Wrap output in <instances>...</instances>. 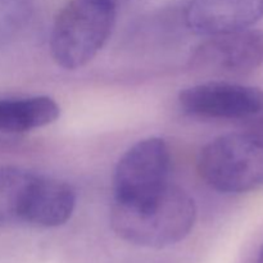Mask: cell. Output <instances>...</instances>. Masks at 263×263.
<instances>
[{"instance_id":"5bb4252c","label":"cell","mask_w":263,"mask_h":263,"mask_svg":"<svg viewBox=\"0 0 263 263\" xmlns=\"http://www.w3.org/2000/svg\"><path fill=\"white\" fill-rule=\"evenodd\" d=\"M110 2L113 3V4H116L118 7V5L120 4H122V3H126V2H128V0H110Z\"/></svg>"},{"instance_id":"7c38bea8","label":"cell","mask_w":263,"mask_h":263,"mask_svg":"<svg viewBox=\"0 0 263 263\" xmlns=\"http://www.w3.org/2000/svg\"><path fill=\"white\" fill-rule=\"evenodd\" d=\"M249 121H252V122L247 128H251V130L256 131V133L263 135V115L258 116V117H256V118H252V120H249Z\"/></svg>"},{"instance_id":"4fadbf2b","label":"cell","mask_w":263,"mask_h":263,"mask_svg":"<svg viewBox=\"0 0 263 263\" xmlns=\"http://www.w3.org/2000/svg\"><path fill=\"white\" fill-rule=\"evenodd\" d=\"M257 263H263V244L259 249V253H258V258H257Z\"/></svg>"},{"instance_id":"7a4b0ae2","label":"cell","mask_w":263,"mask_h":263,"mask_svg":"<svg viewBox=\"0 0 263 263\" xmlns=\"http://www.w3.org/2000/svg\"><path fill=\"white\" fill-rule=\"evenodd\" d=\"M117 5L110 0H68L57 14L50 53L64 69H79L97 57L116 22Z\"/></svg>"},{"instance_id":"ba28073f","label":"cell","mask_w":263,"mask_h":263,"mask_svg":"<svg viewBox=\"0 0 263 263\" xmlns=\"http://www.w3.org/2000/svg\"><path fill=\"white\" fill-rule=\"evenodd\" d=\"M74 208L76 192L71 185L37 175L23 223L36 228H57L71 218Z\"/></svg>"},{"instance_id":"52a82bcc","label":"cell","mask_w":263,"mask_h":263,"mask_svg":"<svg viewBox=\"0 0 263 263\" xmlns=\"http://www.w3.org/2000/svg\"><path fill=\"white\" fill-rule=\"evenodd\" d=\"M185 22L204 36L251 28L263 18V0H190Z\"/></svg>"},{"instance_id":"6da1fadb","label":"cell","mask_w":263,"mask_h":263,"mask_svg":"<svg viewBox=\"0 0 263 263\" xmlns=\"http://www.w3.org/2000/svg\"><path fill=\"white\" fill-rule=\"evenodd\" d=\"M195 220L197 207L193 198L170 184L141 202H115L109 217L118 238L151 249L167 248L184 240L192 233Z\"/></svg>"},{"instance_id":"3957f363","label":"cell","mask_w":263,"mask_h":263,"mask_svg":"<svg viewBox=\"0 0 263 263\" xmlns=\"http://www.w3.org/2000/svg\"><path fill=\"white\" fill-rule=\"evenodd\" d=\"M198 171L212 189L243 194L263 187V135L246 128L211 140L200 152Z\"/></svg>"},{"instance_id":"8fae6325","label":"cell","mask_w":263,"mask_h":263,"mask_svg":"<svg viewBox=\"0 0 263 263\" xmlns=\"http://www.w3.org/2000/svg\"><path fill=\"white\" fill-rule=\"evenodd\" d=\"M32 14V0H0V48L26 27Z\"/></svg>"},{"instance_id":"8992f818","label":"cell","mask_w":263,"mask_h":263,"mask_svg":"<svg viewBox=\"0 0 263 263\" xmlns=\"http://www.w3.org/2000/svg\"><path fill=\"white\" fill-rule=\"evenodd\" d=\"M182 109L218 120H252L263 115V89L226 80H210L180 92Z\"/></svg>"},{"instance_id":"30bf717a","label":"cell","mask_w":263,"mask_h":263,"mask_svg":"<svg viewBox=\"0 0 263 263\" xmlns=\"http://www.w3.org/2000/svg\"><path fill=\"white\" fill-rule=\"evenodd\" d=\"M37 175L12 166L0 167V229L13 223L25 222Z\"/></svg>"},{"instance_id":"9c48e42d","label":"cell","mask_w":263,"mask_h":263,"mask_svg":"<svg viewBox=\"0 0 263 263\" xmlns=\"http://www.w3.org/2000/svg\"><path fill=\"white\" fill-rule=\"evenodd\" d=\"M59 115L58 103L46 95L0 99V133L21 134L45 127Z\"/></svg>"},{"instance_id":"277c9868","label":"cell","mask_w":263,"mask_h":263,"mask_svg":"<svg viewBox=\"0 0 263 263\" xmlns=\"http://www.w3.org/2000/svg\"><path fill=\"white\" fill-rule=\"evenodd\" d=\"M263 63V31L254 28L207 36L189 59L194 73L208 80H233L253 73Z\"/></svg>"},{"instance_id":"5b68a950","label":"cell","mask_w":263,"mask_h":263,"mask_svg":"<svg viewBox=\"0 0 263 263\" xmlns=\"http://www.w3.org/2000/svg\"><path fill=\"white\" fill-rule=\"evenodd\" d=\"M171 156L166 141L148 138L131 146L118 161L113 177L116 203H136L168 185Z\"/></svg>"}]
</instances>
